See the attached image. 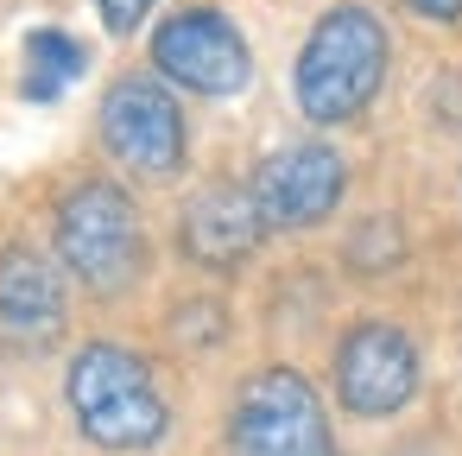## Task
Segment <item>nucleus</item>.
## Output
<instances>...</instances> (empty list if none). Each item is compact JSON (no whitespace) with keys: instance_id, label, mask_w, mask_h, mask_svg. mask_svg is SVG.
Masks as SVG:
<instances>
[{"instance_id":"obj_1","label":"nucleus","mask_w":462,"mask_h":456,"mask_svg":"<svg viewBox=\"0 0 462 456\" xmlns=\"http://www.w3.org/2000/svg\"><path fill=\"white\" fill-rule=\"evenodd\" d=\"M386 58H393L386 26L361 7V0L329 7V14L310 26V39H304V51H298V64H291V102H298V115L317 121V127L355 121V115L380 96Z\"/></svg>"},{"instance_id":"obj_2","label":"nucleus","mask_w":462,"mask_h":456,"mask_svg":"<svg viewBox=\"0 0 462 456\" xmlns=\"http://www.w3.org/2000/svg\"><path fill=\"white\" fill-rule=\"evenodd\" d=\"M64 399H70V418L77 431L96 443V450H152L165 431H171V405L159 393V374L146 355L121 349V342H83L70 355V374H64Z\"/></svg>"},{"instance_id":"obj_3","label":"nucleus","mask_w":462,"mask_h":456,"mask_svg":"<svg viewBox=\"0 0 462 456\" xmlns=\"http://www.w3.org/2000/svg\"><path fill=\"white\" fill-rule=\"evenodd\" d=\"M51 241L64 273L96 298H121L146 273V222L115 178H77L51 209Z\"/></svg>"},{"instance_id":"obj_4","label":"nucleus","mask_w":462,"mask_h":456,"mask_svg":"<svg viewBox=\"0 0 462 456\" xmlns=\"http://www.w3.org/2000/svg\"><path fill=\"white\" fill-rule=\"evenodd\" d=\"M96 134L108 146V159L146 184H165L184 172L190 159V127H184V108L171 96L165 77H146V70H127L108 83L102 108H96Z\"/></svg>"},{"instance_id":"obj_5","label":"nucleus","mask_w":462,"mask_h":456,"mask_svg":"<svg viewBox=\"0 0 462 456\" xmlns=\"http://www.w3.org/2000/svg\"><path fill=\"white\" fill-rule=\"evenodd\" d=\"M235 456H336L329 412L298 368H260L228 412Z\"/></svg>"},{"instance_id":"obj_6","label":"nucleus","mask_w":462,"mask_h":456,"mask_svg":"<svg viewBox=\"0 0 462 456\" xmlns=\"http://www.w3.org/2000/svg\"><path fill=\"white\" fill-rule=\"evenodd\" d=\"M152 70L190 96H241L254 83V51L241 26L216 7H178L152 33Z\"/></svg>"},{"instance_id":"obj_7","label":"nucleus","mask_w":462,"mask_h":456,"mask_svg":"<svg viewBox=\"0 0 462 456\" xmlns=\"http://www.w3.org/2000/svg\"><path fill=\"white\" fill-rule=\"evenodd\" d=\"M266 228L291 235V228H317L323 216H336L342 191H348V159L329 146V140H298V146H279L254 165L247 178Z\"/></svg>"},{"instance_id":"obj_8","label":"nucleus","mask_w":462,"mask_h":456,"mask_svg":"<svg viewBox=\"0 0 462 456\" xmlns=\"http://www.w3.org/2000/svg\"><path fill=\"white\" fill-rule=\"evenodd\" d=\"M329 374H336V399L355 418H393L418 399V342L399 323H355L336 342Z\"/></svg>"},{"instance_id":"obj_9","label":"nucleus","mask_w":462,"mask_h":456,"mask_svg":"<svg viewBox=\"0 0 462 456\" xmlns=\"http://www.w3.org/2000/svg\"><path fill=\"white\" fill-rule=\"evenodd\" d=\"M70 330V292H64V273L14 241L7 254H0V342H7L14 355H39L51 349L58 336Z\"/></svg>"},{"instance_id":"obj_10","label":"nucleus","mask_w":462,"mask_h":456,"mask_svg":"<svg viewBox=\"0 0 462 456\" xmlns=\"http://www.w3.org/2000/svg\"><path fill=\"white\" fill-rule=\"evenodd\" d=\"M260 241H266V216H260L254 191L247 184H228V178L222 184H203L184 203V216H178V247L197 266H209V273L247 266L260 254Z\"/></svg>"},{"instance_id":"obj_11","label":"nucleus","mask_w":462,"mask_h":456,"mask_svg":"<svg viewBox=\"0 0 462 456\" xmlns=\"http://www.w3.org/2000/svg\"><path fill=\"white\" fill-rule=\"evenodd\" d=\"M83 70H89V51H83L77 33H64V26H32L26 33V70H20L26 102H58Z\"/></svg>"},{"instance_id":"obj_12","label":"nucleus","mask_w":462,"mask_h":456,"mask_svg":"<svg viewBox=\"0 0 462 456\" xmlns=\"http://www.w3.org/2000/svg\"><path fill=\"white\" fill-rule=\"evenodd\" d=\"M152 7H159V0H96V14H102V26H108L115 39H127V33H140Z\"/></svg>"},{"instance_id":"obj_13","label":"nucleus","mask_w":462,"mask_h":456,"mask_svg":"<svg viewBox=\"0 0 462 456\" xmlns=\"http://www.w3.org/2000/svg\"><path fill=\"white\" fill-rule=\"evenodd\" d=\"M405 7H411L418 20H430V26H456V20H462V0H405Z\"/></svg>"}]
</instances>
